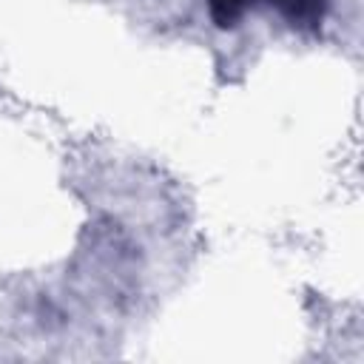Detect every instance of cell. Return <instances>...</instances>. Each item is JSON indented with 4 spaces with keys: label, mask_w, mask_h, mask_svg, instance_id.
Wrapping results in <instances>:
<instances>
[{
    "label": "cell",
    "mask_w": 364,
    "mask_h": 364,
    "mask_svg": "<svg viewBox=\"0 0 364 364\" xmlns=\"http://www.w3.org/2000/svg\"><path fill=\"white\" fill-rule=\"evenodd\" d=\"M282 6H284V11H287L293 20L318 23V20H321L324 0H282Z\"/></svg>",
    "instance_id": "cell-1"
},
{
    "label": "cell",
    "mask_w": 364,
    "mask_h": 364,
    "mask_svg": "<svg viewBox=\"0 0 364 364\" xmlns=\"http://www.w3.org/2000/svg\"><path fill=\"white\" fill-rule=\"evenodd\" d=\"M208 6L219 26H233L239 20V14L245 11L247 0H208Z\"/></svg>",
    "instance_id": "cell-2"
}]
</instances>
